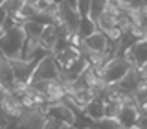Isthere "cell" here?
<instances>
[{
  "mask_svg": "<svg viewBox=\"0 0 147 129\" xmlns=\"http://www.w3.org/2000/svg\"><path fill=\"white\" fill-rule=\"evenodd\" d=\"M4 94H6V89L0 85V118L4 116V113H2V100H4Z\"/></svg>",
  "mask_w": 147,
  "mask_h": 129,
  "instance_id": "obj_17",
  "label": "cell"
},
{
  "mask_svg": "<svg viewBox=\"0 0 147 129\" xmlns=\"http://www.w3.org/2000/svg\"><path fill=\"white\" fill-rule=\"evenodd\" d=\"M63 2H66L70 7H74V9H77V0H63Z\"/></svg>",
  "mask_w": 147,
  "mask_h": 129,
  "instance_id": "obj_18",
  "label": "cell"
},
{
  "mask_svg": "<svg viewBox=\"0 0 147 129\" xmlns=\"http://www.w3.org/2000/svg\"><path fill=\"white\" fill-rule=\"evenodd\" d=\"M107 4H109V0H92V13H90V17L96 20V18L105 11Z\"/></svg>",
  "mask_w": 147,
  "mask_h": 129,
  "instance_id": "obj_11",
  "label": "cell"
},
{
  "mask_svg": "<svg viewBox=\"0 0 147 129\" xmlns=\"http://www.w3.org/2000/svg\"><path fill=\"white\" fill-rule=\"evenodd\" d=\"M94 31H98V24H96L94 18H92V17H81V24H79L77 33H79L83 39H86V37L92 35Z\"/></svg>",
  "mask_w": 147,
  "mask_h": 129,
  "instance_id": "obj_9",
  "label": "cell"
},
{
  "mask_svg": "<svg viewBox=\"0 0 147 129\" xmlns=\"http://www.w3.org/2000/svg\"><path fill=\"white\" fill-rule=\"evenodd\" d=\"M57 2H63V0H57Z\"/></svg>",
  "mask_w": 147,
  "mask_h": 129,
  "instance_id": "obj_19",
  "label": "cell"
},
{
  "mask_svg": "<svg viewBox=\"0 0 147 129\" xmlns=\"http://www.w3.org/2000/svg\"><path fill=\"white\" fill-rule=\"evenodd\" d=\"M132 68V64L129 63V59L123 55H112L107 63H105V79L109 83H118L125 77V74Z\"/></svg>",
  "mask_w": 147,
  "mask_h": 129,
  "instance_id": "obj_2",
  "label": "cell"
},
{
  "mask_svg": "<svg viewBox=\"0 0 147 129\" xmlns=\"http://www.w3.org/2000/svg\"><path fill=\"white\" fill-rule=\"evenodd\" d=\"M20 101H22V105H24V109H35V107H39V105L35 103V98H33V94H31L30 90H28L26 94L20 96Z\"/></svg>",
  "mask_w": 147,
  "mask_h": 129,
  "instance_id": "obj_13",
  "label": "cell"
},
{
  "mask_svg": "<svg viewBox=\"0 0 147 129\" xmlns=\"http://www.w3.org/2000/svg\"><path fill=\"white\" fill-rule=\"evenodd\" d=\"M6 20H7V11H6V7H4V6H0V33H2V30H4Z\"/></svg>",
  "mask_w": 147,
  "mask_h": 129,
  "instance_id": "obj_15",
  "label": "cell"
},
{
  "mask_svg": "<svg viewBox=\"0 0 147 129\" xmlns=\"http://www.w3.org/2000/svg\"><path fill=\"white\" fill-rule=\"evenodd\" d=\"M33 79H59V63L53 54H48L37 63Z\"/></svg>",
  "mask_w": 147,
  "mask_h": 129,
  "instance_id": "obj_3",
  "label": "cell"
},
{
  "mask_svg": "<svg viewBox=\"0 0 147 129\" xmlns=\"http://www.w3.org/2000/svg\"><path fill=\"white\" fill-rule=\"evenodd\" d=\"M28 2V0H4L2 6L6 7L7 11V17L11 18H18V15H20L22 7H24V4Z\"/></svg>",
  "mask_w": 147,
  "mask_h": 129,
  "instance_id": "obj_10",
  "label": "cell"
},
{
  "mask_svg": "<svg viewBox=\"0 0 147 129\" xmlns=\"http://www.w3.org/2000/svg\"><path fill=\"white\" fill-rule=\"evenodd\" d=\"M140 11H142V18H144V22H147V2L140 4Z\"/></svg>",
  "mask_w": 147,
  "mask_h": 129,
  "instance_id": "obj_16",
  "label": "cell"
},
{
  "mask_svg": "<svg viewBox=\"0 0 147 129\" xmlns=\"http://www.w3.org/2000/svg\"><path fill=\"white\" fill-rule=\"evenodd\" d=\"M17 77H15V70H13L11 59L6 57L2 52H0V85L6 90H11L13 85H15Z\"/></svg>",
  "mask_w": 147,
  "mask_h": 129,
  "instance_id": "obj_7",
  "label": "cell"
},
{
  "mask_svg": "<svg viewBox=\"0 0 147 129\" xmlns=\"http://www.w3.org/2000/svg\"><path fill=\"white\" fill-rule=\"evenodd\" d=\"M42 129H63V124L48 114V116L44 118V122H42Z\"/></svg>",
  "mask_w": 147,
  "mask_h": 129,
  "instance_id": "obj_14",
  "label": "cell"
},
{
  "mask_svg": "<svg viewBox=\"0 0 147 129\" xmlns=\"http://www.w3.org/2000/svg\"><path fill=\"white\" fill-rule=\"evenodd\" d=\"M0 129H6V127H0Z\"/></svg>",
  "mask_w": 147,
  "mask_h": 129,
  "instance_id": "obj_20",
  "label": "cell"
},
{
  "mask_svg": "<svg viewBox=\"0 0 147 129\" xmlns=\"http://www.w3.org/2000/svg\"><path fill=\"white\" fill-rule=\"evenodd\" d=\"M59 39H61V28L55 26V24H46L42 33H40V37H39V43H40V46H42L46 52L53 54L55 44L59 43Z\"/></svg>",
  "mask_w": 147,
  "mask_h": 129,
  "instance_id": "obj_6",
  "label": "cell"
},
{
  "mask_svg": "<svg viewBox=\"0 0 147 129\" xmlns=\"http://www.w3.org/2000/svg\"><path fill=\"white\" fill-rule=\"evenodd\" d=\"M77 11L81 17H90L92 13V0H77Z\"/></svg>",
  "mask_w": 147,
  "mask_h": 129,
  "instance_id": "obj_12",
  "label": "cell"
},
{
  "mask_svg": "<svg viewBox=\"0 0 147 129\" xmlns=\"http://www.w3.org/2000/svg\"><path fill=\"white\" fill-rule=\"evenodd\" d=\"M22 24H24V20H17L13 26L6 28L0 33V52L9 59L22 57V50H24L26 43V31Z\"/></svg>",
  "mask_w": 147,
  "mask_h": 129,
  "instance_id": "obj_1",
  "label": "cell"
},
{
  "mask_svg": "<svg viewBox=\"0 0 147 129\" xmlns=\"http://www.w3.org/2000/svg\"><path fill=\"white\" fill-rule=\"evenodd\" d=\"M83 113H85L90 120H96V122L103 120L105 118V98H96L94 101H90Z\"/></svg>",
  "mask_w": 147,
  "mask_h": 129,
  "instance_id": "obj_8",
  "label": "cell"
},
{
  "mask_svg": "<svg viewBox=\"0 0 147 129\" xmlns=\"http://www.w3.org/2000/svg\"><path fill=\"white\" fill-rule=\"evenodd\" d=\"M123 54H125V57L129 59V63L134 68L145 67L147 64V39L134 41Z\"/></svg>",
  "mask_w": 147,
  "mask_h": 129,
  "instance_id": "obj_5",
  "label": "cell"
},
{
  "mask_svg": "<svg viewBox=\"0 0 147 129\" xmlns=\"http://www.w3.org/2000/svg\"><path fill=\"white\" fill-rule=\"evenodd\" d=\"M24 105H22L20 98H18L17 94H13L11 90H6V94H4V100H2V113L4 116L7 120H11V122H15L24 114Z\"/></svg>",
  "mask_w": 147,
  "mask_h": 129,
  "instance_id": "obj_4",
  "label": "cell"
}]
</instances>
